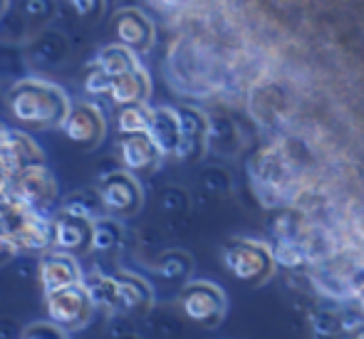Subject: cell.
<instances>
[{
	"label": "cell",
	"mask_w": 364,
	"mask_h": 339,
	"mask_svg": "<svg viewBox=\"0 0 364 339\" xmlns=\"http://www.w3.org/2000/svg\"><path fill=\"white\" fill-rule=\"evenodd\" d=\"M3 233H8L20 250H38V253H45V250L55 248L53 218L25 208V205L15 201L13 196H10V208H8V215H5Z\"/></svg>",
	"instance_id": "obj_2"
},
{
	"label": "cell",
	"mask_w": 364,
	"mask_h": 339,
	"mask_svg": "<svg viewBox=\"0 0 364 339\" xmlns=\"http://www.w3.org/2000/svg\"><path fill=\"white\" fill-rule=\"evenodd\" d=\"M23 10L28 13V18L45 20L53 13V0H23Z\"/></svg>",
	"instance_id": "obj_25"
},
{
	"label": "cell",
	"mask_w": 364,
	"mask_h": 339,
	"mask_svg": "<svg viewBox=\"0 0 364 339\" xmlns=\"http://www.w3.org/2000/svg\"><path fill=\"white\" fill-rule=\"evenodd\" d=\"M63 210L68 213H75V215H85V218H100V210H105L102 205V198L100 193H92V191H80V193H73L68 196V201L63 203Z\"/></svg>",
	"instance_id": "obj_21"
},
{
	"label": "cell",
	"mask_w": 364,
	"mask_h": 339,
	"mask_svg": "<svg viewBox=\"0 0 364 339\" xmlns=\"http://www.w3.org/2000/svg\"><path fill=\"white\" fill-rule=\"evenodd\" d=\"M8 5H10V0H0V18L8 13Z\"/></svg>",
	"instance_id": "obj_29"
},
{
	"label": "cell",
	"mask_w": 364,
	"mask_h": 339,
	"mask_svg": "<svg viewBox=\"0 0 364 339\" xmlns=\"http://www.w3.org/2000/svg\"><path fill=\"white\" fill-rule=\"evenodd\" d=\"M183 315L201 327H216L225 317V295L218 285L208 280L188 282L178 295Z\"/></svg>",
	"instance_id": "obj_6"
},
{
	"label": "cell",
	"mask_w": 364,
	"mask_h": 339,
	"mask_svg": "<svg viewBox=\"0 0 364 339\" xmlns=\"http://www.w3.org/2000/svg\"><path fill=\"white\" fill-rule=\"evenodd\" d=\"M8 109L13 119L28 129H55V127H63L73 104L63 87L48 80L28 77L10 87Z\"/></svg>",
	"instance_id": "obj_1"
},
{
	"label": "cell",
	"mask_w": 364,
	"mask_h": 339,
	"mask_svg": "<svg viewBox=\"0 0 364 339\" xmlns=\"http://www.w3.org/2000/svg\"><path fill=\"white\" fill-rule=\"evenodd\" d=\"M33 163H43V151L38 149V144L23 131L3 129V136H0V166H3L8 181L10 176L33 166Z\"/></svg>",
	"instance_id": "obj_11"
},
{
	"label": "cell",
	"mask_w": 364,
	"mask_h": 339,
	"mask_svg": "<svg viewBox=\"0 0 364 339\" xmlns=\"http://www.w3.org/2000/svg\"><path fill=\"white\" fill-rule=\"evenodd\" d=\"M60 129H63L65 139L73 141L75 146L95 149L100 146L102 139L107 134V119L97 104L80 102V104H73V109L68 112Z\"/></svg>",
	"instance_id": "obj_8"
},
{
	"label": "cell",
	"mask_w": 364,
	"mask_h": 339,
	"mask_svg": "<svg viewBox=\"0 0 364 339\" xmlns=\"http://www.w3.org/2000/svg\"><path fill=\"white\" fill-rule=\"evenodd\" d=\"M20 339H68V335H65L63 327L50 320V322H35V325H30Z\"/></svg>",
	"instance_id": "obj_23"
},
{
	"label": "cell",
	"mask_w": 364,
	"mask_h": 339,
	"mask_svg": "<svg viewBox=\"0 0 364 339\" xmlns=\"http://www.w3.org/2000/svg\"><path fill=\"white\" fill-rule=\"evenodd\" d=\"M97 193L102 198V205L109 215L114 218H127V215H134L141 208L144 201V193H141L139 181L134 178L132 171H112L97 186Z\"/></svg>",
	"instance_id": "obj_7"
},
{
	"label": "cell",
	"mask_w": 364,
	"mask_h": 339,
	"mask_svg": "<svg viewBox=\"0 0 364 339\" xmlns=\"http://www.w3.org/2000/svg\"><path fill=\"white\" fill-rule=\"evenodd\" d=\"M114 290H117V312H144L154 302V290L144 277L134 272H117Z\"/></svg>",
	"instance_id": "obj_14"
},
{
	"label": "cell",
	"mask_w": 364,
	"mask_h": 339,
	"mask_svg": "<svg viewBox=\"0 0 364 339\" xmlns=\"http://www.w3.org/2000/svg\"><path fill=\"white\" fill-rule=\"evenodd\" d=\"M18 245H15V240L10 238L8 233H0V260H8L13 258L15 253H18Z\"/></svg>",
	"instance_id": "obj_27"
},
{
	"label": "cell",
	"mask_w": 364,
	"mask_h": 339,
	"mask_svg": "<svg viewBox=\"0 0 364 339\" xmlns=\"http://www.w3.org/2000/svg\"><path fill=\"white\" fill-rule=\"evenodd\" d=\"M149 90H151V82L149 75L141 68H134L119 77H112V87H109V99L119 107L127 104H144Z\"/></svg>",
	"instance_id": "obj_16"
},
{
	"label": "cell",
	"mask_w": 364,
	"mask_h": 339,
	"mask_svg": "<svg viewBox=\"0 0 364 339\" xmlns=\"http://www.w3.org/2000/svg\"><path fill=\"white\" fill-rule=\"evenodd\" d=\"M149 124H151V109L146 104H127L117 114L119 134H141L149 131Z\"/></svg>",
	"instance_id": "obj_20"
},
{
	"label": "cell",
	"mask_w": 364,
	"mask_h": 339,
	"mask_svg": "<svg viewBox=\"0 0 364 339\" xmlns=\"http://www.w3.org/2000/svg\"><path fill=\"white\" fill-rule=\"evenodd\" d=\"M5 191L18 203H23L25 208L48 215V210L53 208L55 198H58V181L43 161L10 176V181L5 183Z\"/></svg>",
	"instance_id": "obj_3"
},
{
	"label": "cell",
	"mask_w": 364,
	"mask_h": 339,
	"mask_svg": "<svg viewBox=\"0 0 364 339\" xmlns=\"http://www.w3.org/2000/svg\"><path fill=\"white\" fill-rule=\"evenodd\" d=\"M181 146H178L176 156L193 158L203 149V139H206V119L198 114L196 109H181Z\"/></svg>",
	"instance_id": "obj_17"
},
{
	"label": "cell",
	"mask_w": 364,
	"mask_h": 339,
	"mask_svg": "<svg viewBox=\"0 0 364 339\" xmlns=\"http://www.w3.org/2000/svg\"><path fill=\"white\" fill-rule=\"evenodd\" d=\"M95 65L105 70L109 77H119V75H124V72L139 68V63H136V53L129 48H124L122 43L102 48L100 55H97V60H95Z\"/></svg>",
	"instance_id": "obj_18"
},
{
	"label": "cell",
	"mask_w": 364,
	"mask_h": 339,
	"mask_svg": "<svg viewBox=\"0 0 364 339\" xmlns=\"http://www.w3.org/2000/svg\"><path fill=\"white\" fill-rule=\"evenodd\" d=\"M112 30L117 35V43L124 48L134 50V53H146L154 45V25L149 18L136 8H124L114 15L112 20Z\"/></svg>",
	"instance_id": "obj_12"
},
{
	"label": "cell",
	"mask_w": 364,
	"mask_h": 339,
	"mask_svg": "<svg viewBox=\"0 0 364 339\" xmlns=\"http://www.w3.org/2000/svg\"><path fill=\"white\" fill-rule=\"evenodd\" d=\"M92 225L95 220L85 215H75L68 210H60L53 218L55 248L65 250L70 255H85L92 250Z\"/></svg>",
	"instance_id": "obj_10"
},
{
	"label": "cell",
	"mask_w": 364,
	"mask_h": 339,
	"mask_svg": "<svg viewBox=\"0 0 364 339\" xmlns=\"http://www.w3.org/2000/svg\"><path fill=\"white\" fill-rule=\"evenodd\" d=\"M38 280L43 285L45 295H50V292L65 290V287L77 285V282H85V275H82V268L77 263V255L55 248L45 250L43 258H40Z\"/></svg>",
	"instance_id": "obj_9"
},
{
	"label": "cell",
	"mask_w": 364,
	"mask_h": 339,
	"mask_svg": "<svg viewBox=\"0 0 364 339\" xmlns=\"http://www.w3.org/2000/svg\"><path fill=\"white\" fill-rule=\"evenodd\" d=\"M223 263L243 282H258L268 280L273 272V255L265 245L253 243V240H230L223 248Z\"/></svg>",
	"instance_id": "obj_5"
},
{
	"label": "cell",
	"mask_w": 364,
	"mask_h": 339,
	"mask_svg": "<svg viewBox=\"0 0 364 339\" xmlns=\"http://www.w3.org/2000/svg\"><path fill=\"white\" fill-rule=\"evenodd\" d=\"M68 3L82 20H100L107 8V0H68Z\"/></svg>",
	"instance_id": "obj_24"
},
{
	"label": "cell",
	"mask_w": 364,
	"mask_h": 339,
	"mask_svg": "<svg viewBox=\"0 0 364 339\" xmlns=\"http://www.w3.org/2000/svg\"><path fill=\"white\" fill-rule=\"evenodd\" d=\"M122 238H124V228H122V223L114 215L107 213L95 218V225H92V250L109 253V250L119 248Z\"/></svg>",
	"instance_id": "obj_19"
},
{
	"label": "cell",
	"mask_w": 364,
	"mask_h": 339,
	"mask_svg": "<svg viewBox=\"0 0 364 339\" xmlns=\"http://www.w3.org/2000/svg\"><path fill=\"white\" fill-rule=\"evenodd\" d=\"M181 258L178 253H168V255H164L161 260H159V272L161 275H166V277H178L181 272H186V268H188V263H183V265H176V260Z\"/></svg>",
	"instance_id": "obj_26"
},
{
	"label": "cell",
	"mask_w": 364,
	"mask_h": 339,
	"mask_svg": "<svg viewBox=\"0 0 364 339\" xmlns=\"http://www.w3.org/2000/svg\"><path fill=\"white\" fill-rule=\"evenodd\" d=\"M45 302H48L50 320L63 327L65 332L85 330L97 310V302L87 282H77L65 290L50 292V295H45Z\"/></svg>",
	"instance_id": "obj_4"
},
{
	"label": "cell",
	"mask_w": 364,
	"mask_h": 339,
	"mask_svg": "<svg viewBox=\"0 0 364 339\" xmlns=\"http://www.w3.org/2000/svg\"><path fill=\"white\" fill-rule=\"evenodd\" d=\"M85 92L87 95H95V97H102V95H109V87H112V77L107 75L102 68H97V65H92L90 70H87L85 75Z\"/></svg>",
	"instance_id": "obj_22"
},
{
	"label": "cell",
	"mask_w": 364,
	"mask_h": 339,
	"mask_svg": "<svg viewBox=\"0 0 364 339\" xmlns=\"http://www.w3.org/2000/svg\"><path fill=\"white\" fill-rule=\"evenodd\" d=\"M355 339H364V325L355 330Z\"/></svg>",
	"instance_id": "obj_30"
},
{
	"label": "cell",
	"mask_w": 364,
	"mask_h": 339,
	"mask_svg": "<svg viewBox=\"0 0 364 339\" xmlns=\"http://www.w3.org/2000/svg\"><path fill=\"white\" fill-rule=\"evenodd\" d=\"M119 158L127 171L139 173L156 166L159 158H161V151H159L156 141L149 136V131H141V134H119Z\"/></svg>",
	"instance_id": "obj_13"
},
{
	"label": "cell",
	"mask_w": 364,
	"mask_h": 339,
	"mask_svg": "<svg viewBox=\"0 0 364 339\" xmlns=\"http://www.w3.org/2000/svg\"><path fill=\"white\" fill-rule=\"evenodd\" d=\"M149 136L156 141L161 156H176L178 146H181V117H178V112L168 109V107L151 109Z\"/></svg>",
	"instance_id": "obj_15"
},
{
	"label": "cell",
	"mask_w": 364,
	"mask_h": 339,
	"mask_svg": "<svg viewBox=\"0 0 364 339\" xmlns=\"http://www.w3.org/2000/svg\"><path fill=\"white\" fill-rule=\"evenodd\" d=\"M10 208V193L5 188H0V233H3V225H5V215H8Z\"/></svg>",
	"instance_id": "obj_28"
}]
</instances>
